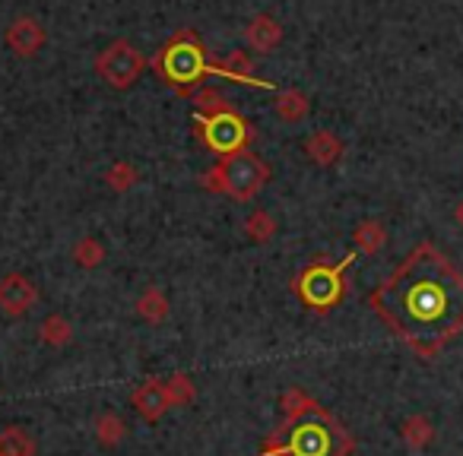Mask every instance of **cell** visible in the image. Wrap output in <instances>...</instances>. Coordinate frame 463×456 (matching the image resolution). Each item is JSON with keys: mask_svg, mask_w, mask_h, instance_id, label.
<instances>
[{"mask_svg": "<svg viewBox=\"0 0 463 456\" xmlns=\"http://www.w3.org/2000/svg\"><path fill=\"white\" fill-rule=\"evenodd\" d=\"M368 308L410 352L431 361L463 333V270L422 241L368 295Z\"/></svg>", "mask_w": 463, "mask_h": 456, "instance_id": "1", "label": "cell"}, {"mask_svg": "<svg viewBox=\"0 0 463 456\" xmlns=\"http://www.w3.org/2000/svg\"><path fill=\"white\" fill-rule=\"evenodd\" d=\"M283 424L264 441V450H277L283 456H349L355 441L324 405H317L302 390H286Z\"/></svg>", "mask_w": 463, "mask_h": 456, "instance_id": "2", "label": "cell"}, {"mask_svg": "<svg viewBox=\"0 0 463 456\" xmlns=\"http://www.w3.org/2000/svg\"><path fill=\"white\" fill-rule=\"evenodd\" d=\"M355 257H359V254H346L340 264H324V260H317L308 270L298 273L296 295L302 298V304H308L317 314H327L330 308H336V304L343 302V295H346V279L343 276H346V270L355 264Z\"/></svg>", "mask_w": 463, "mask_h": 456, "instance_id": "3", "label": "cell"}, {"mask_svg": "<svg viewBox=\"0 0 463 456\" xmlns=\"http://www.w3.org/2000/svg\"><path fill=\"white\" fill-rule=\"evenodd\" d=\"M153 67L178 89H187V86H197L206 73H213V67L206 64L203 45L194 39L191 33H181L175 42H168L159 51V58L153 60Z\"/></svg>", "mask_w": 463, "mask_h": 456, "instance_id": "4", "label": "cell"}, {"mask_svg": "<svg viewBox=\"0 0 463 456\" xmlns=\"http://www.w3.org/2000/svg\"><path fill=\"white\" fill-rule=\"evenodd\" d=\"M219 181H222V193H229L232 200L248 203L264 191L267 178H270V168L251 153V149H239V153L225 155L219 162Z\"/></svg>", "mask_w": 463, "mask_h": 456, "instance_id": "5", "label": "cell"}, {"mask_svg": "<svg viewBox=\"0 0 463 456\" xmlns=\"http://www.w3.org/2000/svg\"><path fill=\"white\" fill-rule=\"evenodd\" d=\"M197 134L206 143V149H213L222 159L239 153V149H248V140H251V127L239 111H222V115L210 117L197 115Z\"/></svg>", "mask_w": 463, "mask_h": 456, "instance_id": "6", "label": "cell"}, {"mask_svg": "<svg viewBox=\"0 0 463 456\" xmlns=\"http://www.w3.org/2000/svg\"><path fill=\"white\" fill-rule=\"evenodd\" d=\"M143 67H146V58H143L130 42H111L96 60L99 77H102L109 86H115V89L134 86L137 79H140Z\"/></svg>", "mask_w": 463, "mask_h": 456, "instance_id": "7", "label": "cell"}, {"mask_svg": "<svg viewBox=\"0 0 463 456\" xmlns=\"http://www.w3.org/2000/svg\"><path fill=\"white\" fill-rule=\"evenodd\" d=\"M35 302H39V289L33 285V279H26L23 273H10V276L0 279V311L4 314L20 317Z\"/></svg>", "mask_w": 463, "mask_h": 456, "instance_id": "8", "label": "cell"}, {"mask_svg": "<svg viewBox=\"0 0 463 456\" xmlns=\"http://www.w3.org/2000/svg\"><path fill=\"white\" fill-rule=\"evenodd\" d=\"M130 403L137 405V412H140L146 422H159V418L172 409L165 380H146V384H140L134 390V396H130Z\"/></svg>", "mask_w": 463, "mask_h": 456, "instance_id": "9", "label": "cell"}, {"mask_svg": "<svg viewBox=\"0 0 463 456\" xmlns=\"http://www.w3.org/2000/svg\"><path fill=\"white\" fill-rule=\"evenodd\" d=\"M7 45L14 48V54L20 58H33L42 45H45V33L35 20H16L7 29Z\"/></svg>", "mask_w": 463, "mask_h": 456, "instance_id": "10", "label": "cell"}, {"mask_svg": "<svg viewBox=\"0 0 463 456\" xmlns=\"http://www.w3.org/2000/svg\"><path fill=\"white\" fill-rule=\"evenodd\" d=\"M245 39H248V45H251L254 51L270 54L273 48H277L279 42H283V29H279V23L273 20V16L260 14V16H254V20L248 23Z\"/></svg>", "mask_w": 463, "mask_h": 456, "instance_id": "11", "label": "cell"}, {"mask_svg": "<svg viewBox=\"0 0 463 456\" xmlns=\"http://www.w3.org/2000/svg\"><path fill=\"white\" fill-rule=\"evenodd\" d=\"M305 153H308L311 162H317V165H334L343 155V143H340V136L330 134V130H315V134L305 140Z\"/></svg>", "mask_w": 463, "mask_h": 456, "instance_id": "12", "label": "cell"}, {"mask_svg": "<svg viewBox=\"0 0 463 456\" xmlns=\"http://www.w3.org/2000/svg\"><path fill=\"white\" fill-rule=\"evenodd\" d=\"M213 73H219V77H229V79H239V83H251V86H260V89H270V83H264V79L254 77V67L251 60H248L245 51H235L225 64L213 67Z\"/></svg>", "mask_w": 463, "mask_h": 456, "instance_id": "13", "label": "cell"}, {"mask_svg": "<svg viewBox=\"0 0 463 456\" xmlns=\"http://www.w3.org/2000/svg\"><path fill=\"white\" fill-rule=\"evenodd\" d=\"M353 241H355V251H362V254H378L381 247L387 245V228L378 222V219H365V222H362L359 228H355Z\"/></svg>", "mask_w": 463, "mask_h": 456, "instance_id": "14", "label": "cell"}, {"mask_svg": "<svg viewBox=\"0 0 463 456\" xmlns=\"http://www.w3.org/2000/svg\"><path fill=\"white\" fill-rule=\"evenodd\" d=\"M0 456H35V441L23 428H4L0 431Z\"/></svg>", "mask_w": 463, "mask_h": 456, "instance_id": "15", "label": "cell"}, {"mask_svg": "<svg viewBox=\"0 0 463 456\" xmlns=\"http://www.w3.org/2000/svg\"><path fill=\"white\" fill-rule=\"evenodd\" d=\"M273 111H277L283 121L296 124V121H302V117L308 115V98H305L298 89H283L277 96V102H273Z\"/></svg>", "mask_w": 463, "mask_h": 456, "instance_id": "16", "label": "cell"}, {"mask_svg": "<svg viewBox=\"0 0 463 456\" xmlns=\"http://www.w3.org/2000/svg\"><path fill=\"white\" fill-rule=\"evenodd\" d=\"M400 434H403L406 447L425 450L431 443V437H435V428H431V422L425 415H410L403 422V428H400Z\"/></svg>", "mask_w": 463, "mask_h": 456, "instance_id": "17", "label": "cell"}, {"mask_svg": "<svg viewBox=\"0 0 463 456\" xmlns=\"http://www.w3.org/2000/svg\"><path fill=\"white\" fill-rule=\"evenodd\" d=\"M137 311H140L143 321L162 323L168 317V298L162 295V289H146L137 302Z\"/></svg>", "mask_w": 463, "mask_h": 456, "instance_id": "18", "label": "cell"}, {"mask_svg": "<svg viewBox=\"0 0 463 456\" xmlns=\"http://www.w3.org/2000/svg\"><path fill=\"white\" fill-rule=\"evenodd\" d=\"M96 437H99V443H105V447H115V443L124 437V418L115 415V412L99 415L96 418Z\"/></svg>", "mask_w": 463, "mask_h": 456, "instance_id": "19", "label": "cell"}, {"mask_svg": "<svg viewBox=\"0 0 463 456\" xmlns=\"http://www.w3.org/2000/svg\"><path fill=\"white\" fill-rule=\"evenodd\" d=\"M245 232H248V238H251V241H270L273 232H277V222H273L270 212L258 209V212H251V216L245 219Z\"/></svg>", "mask_w": 463, "mask_h": 456, "instance_id": "20", "label": "cell"}, {"mask_svg": "<svg viewBox=\"0 0 463 456\" xmlns=\"http://www.w3.org/2000/svg\"><path fill=\"white\" fill-rule=\"evenodd\" d=\"M71 336H73V330H71V323H67L64 317L52 314V317H45V321H42V340H45L48 346H67V342H71Z\"/></svg>", "mask_w": 463, "mask_h": 456, "instance_id": "21", "label": "cell"}, {"mask_svg": "<svg viewBox=\"0 0 463 456\" xmlns=\"http://www.w3.org/2000/svg\"><path fill=\"white\" fill-rule=\"evenodd\" d=\"M194 105H197V115L200 117H210V115H222V111H232L229 102L222 98V92L216 89H200L194 96Z\"/></svg>", "mask_w": 463, "mask_h": 456, "instance_id": "22", "label": "cell"}, {"mask_svg": "<svg viewBox=\"0 0 463 456\" xmlns=\"http://www.w3.org/2000/svg\"><path fill=\"white\" fill-rule=\"evenodd\" d=\"M102 257H105V247L99 245L96 238H83V241H77V247H73V260H77L80 266H86V270L102 264Z\"/></svg>", "mask_w": 463, "mask_h": 456, "instance_id": "23", "label": "cell"}, {"mask_svg": "<svg viewBox=\"0 0 463 456\" xmlns=\"http://www.w3.org/2000/svg\"><path fill=\"white\" fill-rule=\"evenodd\" d=\"M165 390H168V403L172 405H187L194 399V384H191L187 374H175V377H168Z\"/></svg>", "mask_w": 463, "mask_h": 456, "instance_id": "24", "label": "cell"}, {"mask_svg": "<svg viewBox=\"0 0 463 456\" xmlns=\"http://www.w3.org/2000/svg\"><path fill=\"white\" fill-rule=\"evenodd\" d=\"M109 184L115 187V191H128V187L137 184V172L134 165H128V162H118V165L109 168Z\"/></svg>", "mask_w": 463, "mask_h": 456, "instance_id": "25", "label": "cell"}, {"mask_svg": "<svg viewBox=\"0 0 463 456\" xmlns=\"http://www.w3.org/2000/svg\"><path fill=\"white\" fill-rule=\"evenodd\" d=\"M454 222L463 228V200H460V203H457V209H454Z\"/></svg>", "mask_w": 463, "mask_h": 456, "instance_id": "26", "label": "cell"}, {"mask_svg": "<svg viewBox=\"0 0 463 456\" xmlns=\"http://www.w3.org/2000/svg\"><path fill=\"white\" fill-rule=\"evenodd\" d=\"M260 456H283V453H277V450H260Z\"/></svg>", "mask_w": 463, "mask_h": 456, "instance_id": "27", "label": "cell"}]
</instances>
